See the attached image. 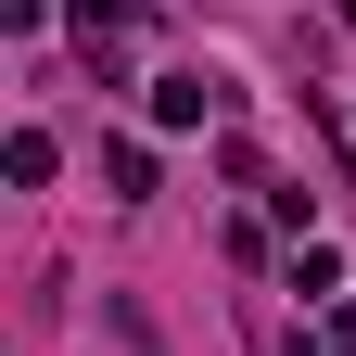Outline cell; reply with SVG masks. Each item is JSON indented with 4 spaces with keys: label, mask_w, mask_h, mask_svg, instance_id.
<instances>
[{
    "label": "cell",
    "mask_w": 356,
    "mask_h": 356,
    "mask_svg": "<svg viewBox=\"0 0 356 356\" xmlns=\"http://www.w3.org/2000/svg\"><path fill=\"white\" fill-rule=\"evenodd\" d=\"M280 280H293L305 305H331V293H343V254H331V242H293V267H280Z\"/></svg>",
    "instance_id": "4"
},
{
    "label": "cell",
    "mask_w": 356,
    "mask_h": 356,
    "mask_svg": "<svg viewBox=\"0 0 356 356\" xmlns=\"http://www.w3.org/2000/svg\"><path fill=\"white\" fill-rule=\"evenodd\" d=\"M0 165H13V191H51V165H64V140H51V127H13V140H0Z\"/></svg>",
    "instance_id": "3"
},
{
    "label": "cell",
    "mask_w": 356,
    "mask_h": 356,
    "mask_svg": "<svg viewBox=\"0 0 356 356\" xmlns=\"http://www.w3.org/2000/svg\"><path fill=\"white\" fill-rule=\"evenodd\" d=\"M0 26H13V38H38V26H51V0H0Z\"/></svg>",
    "instance_id": "6"
},
{
    "label": "cell",
    "mask_w": 356,
    "mask_h": 356,
    "mask_svg": "<svg viewBox=\"0 0 356 356\" xmlns=\"http://www.w3.org/2000/svg\"><path fill=\"white\" fill-rule=\"evenodd\" d=\"M102 191H115V204H153V153H140V140H102Z\"/></svg>",
    "instance_id": "5"
},
{
    "label": "cell",
    "mask_w": 356,
    "mask_h": 356,
    "mask_svg": "<svg viewBox=\"0 0 356 356\" xmlns=\"http://www.w3.org/2000/svg\"><path fill=\"white\" fill-rule=\"evenodd\" d=\"M331 26H356V0H331Z\"/></svg>",
    "instance_id": "8"
},
{
    "label": "cell",
    "mask_w": 356,
    "mask_h": 356,
    "mask_svg": "<svg viewBox=\"0 0 356 356\" xmlns=\"http://www.w3.org/2000/svg\"><path fill=\"white\" fill-rule=\"evenodd\" d=\"M64 26H76L89 76H102V89H127V38L153 26V0H64Z\"/></svg>",
    "instance_id": "1"
},
{
    "label": "cell",
    "mask_w": 356,
    "mask_h": 356,
    "mask_svg": "<svg viewBox=\"0 0 356 356\" xmlns=\"http://www.w3.org/2000/svg\"><path fill=\"white\" fill-rule=\"evenodd\" d=\"M216 115H229V76H216V64L153 76V127H216Z\"/></svg>",
    "instance_id": "2"
},
{
    "label": "cell",
    "mask_w": 356,
    "mask_h": 356,
    "mask_svg": "<svg viewBox=\"0 0 356 356\" xmlns=\"http://www.w3.org/2000/svg\"><path fill=\"white\" fill-rule=\"evenodd\" d=\"M318 356H356V305H331V331H318Z\"/></svg>",
    "instance_id": "7"
}]
</instances>
